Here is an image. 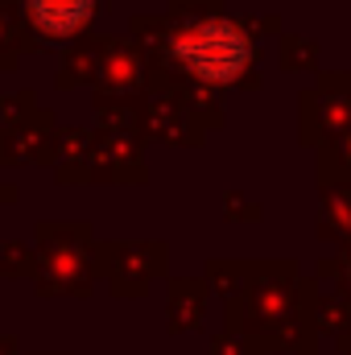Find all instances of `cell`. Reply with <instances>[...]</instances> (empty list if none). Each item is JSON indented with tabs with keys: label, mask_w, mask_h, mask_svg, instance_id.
<instances>
[{
	"label": "cell",
	"mask_w": 351,
	"mask_h": 355,
	"mask_svg": "<svg viewBox=\"0 0 351 355\" xmlns=\"http://www.w3.org/2000/svg\"><path fill=\"white\" fill-rule=\"evenodd\" d=\"M348 268H351V261H348Z\"/></svg>",
	"instance_id": "obj_3"
},
{
	"label": "cell",
	"mask_w": 351,
	"mask_h": 355,
	"mask_svg": "<svg viewBox=\"0 0 351 355\" xmlns=\"http://www.w3.org/2000/svg\"><path fill=\"white\" fill-rule=\"evenodd\" d=\"M170 54L174 62L198 83H236L248 75L252 67V42L248 33L236 25V21H223V17H207V21H194L170 42Z\"/></svg>",
	"instance_id": "obj_1"
},
{
	"label": "cell",
	"mask_w": 351,
	"mask_h": 355,
	"mask_svg": "<svg viewBox=\"0 0 351 355\" xmlns=\"http://www.w3.org/2000/svg\"><path fill=\"white\" fill-rule=\"evenodd\" d=\"M95 0H25L29 25L46 37H71L91 21Z\"/></svg>",
	"instance_id": "obj_2"
}]
</instances>
